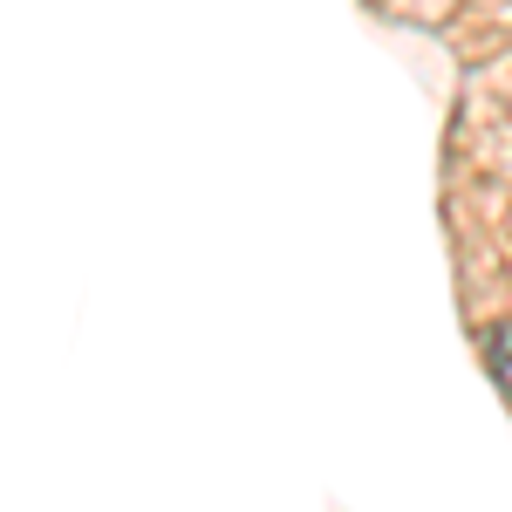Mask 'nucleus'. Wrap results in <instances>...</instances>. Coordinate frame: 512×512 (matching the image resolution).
Masks as SVG:
<instances>
[{"label":"nucleus","mask_w":512,"mask_h":512,"mask_svg":"<svg viewBox=\"0 0 512 512\" xmlns=\"http://www.w3.org/2000/svg\"><path fill=\"white\" fill-rule=\"evenodd\" d=\"M485 355H492V376L512 390V328H492V349H485Z\"/></svg>","instance_id":"f257e3e1"}]
</instances>
